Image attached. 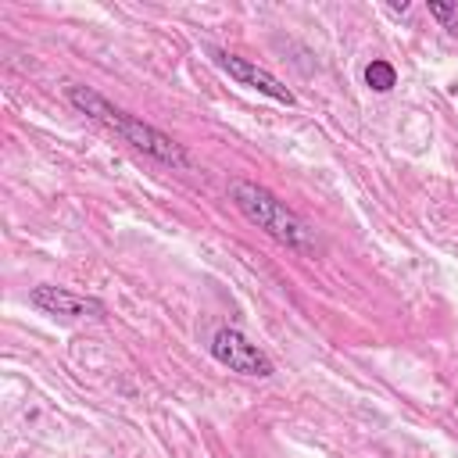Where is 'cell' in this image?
<instances>
[{
  "label": "cell",
  "mask_w": 458,
  "mask_h": 458,
  "mask_svg": "<svg viewBox=\"0 0 458 458\" xmlns=\"http://www.w3.org/2000/svg\"><path fill=\"white\" fill-rule=\"evenodd\" d=\"M64 97H68V104H72L75 111L89 114L93 122H104L107 129H114L125 143H132V147L143 150L147 157H154V161H161V165H168V168H190V154L182 150V143H175L168 132L147 125L143 118H136V114H129V111L114 107L104 93H97V89H89V86H68Z\"/></svg>",
  "instance_id": "obj_1"
},
{
  "label": "cell",
  "mask_w": 458,
  "mask_h": 458,
  "mask_svg": "<svg viewBox=\"0 0 458 458\" xmlns=\"http://www.w3.org/2000/svg\"><path fill=\"white\" fill-rule=\"evenodd\" d=\"M229 200L250 225H258L276 243H283L290 250H301V254L318 250V233L311 229V222L301 218L293 208H286V200H279L268 186H258L250 179H233L229 182Z\"/></svg>",
  "instance_id": "obj_2"
},
{
  "label": "cell",
  "mask_w": 458,
  "mask_h": 458,
  "mask_svg": "<svg viewBox=\"0 0 458 458\" xmlns=\"http://www.w3.org/2000/svg\"><path fill=\"white\" fill-rule=\"evenodd\" d=\"M211 358H215L218 365H225L229 372L254 376V379H268V376L276 372L272 358H268L258 344H250L240 329H233V326H222V329L211 336Z\"/></svg>",
  "instance_id": "obj_3"
},
{
  "label": "cell",
  "mask_w": 458,
  "mask_h": 458,
  "mask_svg": "<svg viewBox=\"0 0 458 458\" xmlns=\"http://www.w3.org/2000/svg\"><path fill=\"white\" fill-rule=\"evenodd\" d=\"M29 304L47 311V315H61V318H104L107 315V308L97 297H82V293H72L64 286H50V283L32 286Z\"/></svg>",
  "instance_id": "obj_4"
},
{
  "label": "cell",
  "mask_w": 458,
  "mask_h": 458,
  "mask_svg": "<svg viewBox=\"0 0 458 458\" xmlns=\"http://www.w3.org/2000/svg\"><path fill=\"white\" fill-rule=\"evenodd\" d=\"M215 57V64L229 75V79H236L240 86H250V89H258V93H265V97H272V100H279V104H293V89H286L272 72H265L261 64H254V61H247V57H236V54H229V50H215L211 54Z\"/></svg>",
  "instance_id": "obj_5"
},
{
  "label": "cell",
  "mask_w": 458,
  "mask_h": 458,
  "mask_svg": "<svg viewBox=\"0 0 458 458\" xmlns=\"http://www.w3.org/2000/svg\"><path fill=\"white\" fill-rule=\"evenodd\" d=\"M365 86L369 89H376V93H390L394 86H397V68L390 64V61H369L365 64Z\"/></svg>",
  "instance_id": "obj_6"
},
{
  "label": "cell",
  "mask_w": 458,
  "mask_h": 458,
  "mask_svg": "<svg viewBox=\"0 0 458 458\" xmlns=\"http://www.w3.org/2000/svg\"><path fill=\"white\" fill-rule=\"evenodd\" d=\"M429 14L451 32L458 36V4H444V0H429Z\"/></svg>",
  "instance_id": "obj_7"
}]
</instances>
